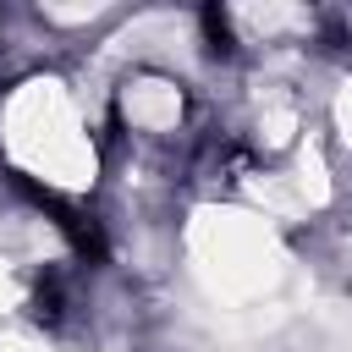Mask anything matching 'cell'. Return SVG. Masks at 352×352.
Segmentation results:
<instances>
[{
    "label": "cell",
    "mask_w": 352,
    "mask_h": 352,
    "mask_svg": "<svg viewBox=\"0 0 352 352\" xmlns=\"http://www.w3.org/2000/svg\"><path fill=\"white\" fill-rule=\"evenodd\" d=\"M33 198H38V204L55 214V226L72 236V248H77V253H88V258H99V253H104V236H99V220H94V214H82V209H66L60 198H44V192H33Z\"/></svg>",
    "instance_id": "6da1fadb"
},
{
    "label": "cell",
    "mask_w": 352,
    "mask_h": 352,
    "mask_svg": "<svg viewBox=\"0 0 352 352\" xmlns=\"http://www.w3.org/2000/svg\"><path fill=\"white\" fill-rule=\"evenodd\" d=\"M60 314H66V286H60V280H38V292H33V319L60 324Z\"/></svg>",
    "instance_id": "7a4b0ae2"
}]
</instances>
